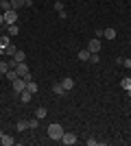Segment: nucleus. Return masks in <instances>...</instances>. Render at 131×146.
I'll use <instances>...</instances> for the list:
<instances>
[{"label": "nucleus", "mask_w": 131, "mask_h": 146, "mask_svg": "<svg viewBox=\"0 0 131 146\" xmlns=\"http://www.w3.org/2000/svg\"><path fill=\"white\" fill-rule=\"evenodd\" d=\"M120 87H122V90H131V79H129V76H125V79H122V81H120Z\"/></svg>", "instance_id": "6ab92c4d"}, {"label": "nucleus", "mask_w": 131, "mask_h": 146, "mask_svg": "<svg viewBox=\"0 0 131 146\" xmlns=\"http://www.w3.org/2000/svg\"><path fill=\"white\" fill-rule=\"evenodd\" d=\"M9 2H11V7L15 9V11H18L20 7H26V0H9Z\"/></svg>", "instance_id": "dca6fc26"}, {"label": "nucleus", "mask_w": 131, "mask_h": 146, "mask_svg": "<svg viewBox=\"0 0 131 146\" xmlns=\"http://www.w3.org/2000/svg\"><path fill=\"white\" fill-rule=\"evenodd\" d=\"M9 68H11V66H9L7 61H0V74H7V72H9Z\"/></svg>", "instance_id": "5701e85b"}, {"label": "nucleus", "mask_w": 131, "mask_h": 146, "mask_svg": "<svg viewBox=\"0 0 131 146\" xmlns=\"http://www.w3.org/2000/svg\"><path fill=\"white\" fill-rule=\"evenodd\" d=\"M24 90H26V81L22 79V76L13 81V92H15V94H22V92H24Z\"/></svg>", "instance_id": "20e7f679"}, {"label": "nucleus", "mask_w": 131, "mask_h": 146, "mask_svg": "<svg viewBox=\"0 0 131 146\" xmlns=\"http://www.w3.org/2000/svg\"><path fill=\"white\" fill-rule=\"evenodd\" d=\"M61 144H66V146H72V144H76V142H79V137H76L74 133H66V131H63V137L61 140Z\"/></svg>", "instance_id": "7ed1b4c3"}, {"label": "nucleus", "mask_w": 131, "mask_h": 146, "mask_svg": "<svg viewBox=\"0 0 131 146\" xmlns=\"http://www.w3.org/2000/svg\"><path fill=\"white\" fill-rule=\"evenodd\" d=\"M31 98H33V94L29 90H24L22 94H20V100H22V103H31Z\"/></svg>", "instance_id": "ddd939ff"}, {"label": "nucleus", "mask_w": 131, "mask_h": 146, "mask_svg": "<svg viewBox=\"0 0 131 146\" xmlns=\"http://www.w3.org/2000/svg\"><path fill=\"white\" fill-rule=\"evenodd\" d=\"M26 90L31 92V94H37L39 87H37V83H35V81H29V83H26Z\"/></svg>", "instance_id": "2eb2a0df"}, {"label": "nucleus", "mask_w": 131, "mask_h": 146, "mask_svg": "<svg viewBox=\"0 0 131 146\" xmlns=\"http://www.w3.org/2000/svg\"><path fill=\"white\" fill-rule=\"evenodd\" d=\"M0 142H2L5 146H13V142H15V140H13L11 135H7V133H2V131H0Z\"/></svg>", "instance_id": "0eeeda50"}, {"label": "nucleus", "mask_w": 131, "mask_h": 146, "mask_svg": "<svg viewBox=\"0 0 131 146\" xmlns=\"http://www.w3.org/2000/svg\"><path fill=\"white\" fill-rule=\"evenodd\" d=\"M46 116H48V111H46V107H37V109H35V118H37V120H44Z\"/></svg>", "instance_id": "9d476101"}, {"label": "nucleus", "mask_w": 131, "mask_h": 146, "mask_svg": "<svg viewBox=\"0 0 131 146\" xmlns=\"http://www.w3.org/2000/svg\"><path fill=\"white\" fill-rule=\"evenodd\" d=\"M98 61H100L98 52H92V55H90V63H98Z\"/></svg>", "instance_id": "b1692460"}, {"label": "nucleus", "mask_w": 131, "mask_h": 146, "mask_svg": "<svg viewBox=\"0 0 131 146\" xmlns=\"http://www.w3.org/2000/svg\"><path fill=\"white\" fill-rule=\"evenodd\" d=\"M122 66H125V68H131V59H129V57H127V59H122Z\"/></svg>", "instance_id": "cd10ccee"}, {"label": "nucleus", "mask_w": 131, "mask_h": 146, "mask_svg": "<svg viewBox=\"0 0 131 146\" xmlns=\"http://www.w3.org/2000/svg\"><path fill=\"white\" fill-rule=\"evenodd\" d=\"M90 55H92V52H90V50H81V52H76V57H79V61H90Z\"/></svg>", "instance_id": "f8f14e48"}, {"label": "nucleus", "mask_w": 131, "mask_h": 146, "mask_svg": "<svg viewBox=\"0 0 131 146\" xmlns=\"http://www.w3.org/2000/svg\"><path fill=\"white\" fill-rule=\"evenodd\" d=\"M5 76H7L9 81H11V83H13L15 79H20V74H18V70H15V68H9V72H7Z\"/></svg>", "instance_id": "1a4fd4ad"}, {"label": "nucleus", "mask_w": 131, "mask_h": 146, "mask_svg": "<svg viewBox=\"0 0 131 146\" xmlns=\"http://www.w3.org/2000/svg\"><path fill=\"white\" fill-rule=\"evenodd\" d=\"M0 13H2V9H0Z\"/></svg>", "instance_id": "c756f323"}, {"label": "nucleus", "mask_w": 131, "mask_h": 146, "mask_svg": "<svg viewBox=\"0 0 131 146\" xmlns=\"http://www.w3.org/2000/svg\"><path fill=\"white\" fill-rule=\"evenodd\" d=\"M53 92H55L57 96H63V94H66V90H63L61 83H55V85H53Z\"/></svg>", "instance_id": "4468645a"}, {"label": "nucleus", "mask_w": 131, "mask_h": 146, "mask_svg": "<svg viewBox=\"0 0 131 146\" xmlns=\"http://www.w3.org/2000/svg\"><path fill=\"white\" fill-rule=\"evenodd\" d=\"M13 61H15V63H22V61H26V55L22 52V50H15V55H13Z\"/></svg>", "instance_id": "9b49d317"}, {"label": "nucleus", "mask_w": 131, "mask_h": 146, "mask_svg": "<svg viewBox=\"0 0 131 146\" xmlns=\"http://www.w3.org/2000/svg\"><path fill=\"white\" fill-rule=\"evenodd\" d=\"M55 11H57V13H59V11H66V9H63V2H61V0H57V2H55Z\"/></svg>", "instance_id": "a878e982"}, {"label": "nucleus", "mask_w": 131, "mask_h": 146, "mask_svg": "<svg viewBox=\"0 0 131 146\" xmlns=\"http://www.w3.org/2000/svg\"><path fill=\"white\" fill-rule=\"evenodd\" d=\"M18 24H7V33H9V35H18Z\"/></svg>", "instance_id": "412c9836"}, {"label": "nucleus", "mask_w": 131, "mask_h": 146, "mask_svg": "<svg viewBox=\"0 0 131 146\" xmlns=\"http://www.w3.org/2000/svg\"><path fill=\"white\" fill-rule=\"evenodd\" d=\"M103 37H105V39H114V37H116V31L114 29H105L103 31Z\"/></svg>", "instance_id": "a211bd4d"}, {"label": "nucleus", "mask_w": 131, "mask_h": 146, "mask_svg": "<svg viewBox=\"0 0 131 146\" xmlns=\"http://www.w3.org/2000/svg\"><path fill=\"white\" fill-rule=\"evenodd\" d=\"M46 135H48V140H57V142H59L63 137V127L59 124V122H53V124H48Z\"/></svg>", "instance_id": "f257e3e1"}, {"label": "nucleus", "mask_w": 131, "mask_h": 146, "mask_svg": "<svg viewBox=\"0 0 131 146\" xmlns=\"http://www.w3.org/2000/svg\"><path fill=\"white\" fill-rule=\"evenodd\" d=\"M61 85H63V90H66V92H70L72 87H74V79H72V76H66V79L61 81Z\"/></svg>", "instance_id": "423d86ee"}, {"label": "nucleus", "mask_w": 131, "mask_h": 146, "mask_svg": "<svg viewBox=\"0 0 131 146\" xmlns=\"http://www.w3.org/2000/svg\"><path fill=\"white\" fill-rule=\"evenodd\" d=\"M87 144H90V146H98V140H96V137H90V140H87Z\"/></svg>", "instance_id": "bb28decb"}, {"label": "nucleus", "mask_w": 131, "mask_h": 146, "mask_svg": "<svg viewBox=\"0 0 131 146\" xmlns=\"http://www.w3.org/2000/svg\"><path fill=\"white\" fill-rule=\"evenodd\" d=\"M127 96H129V98H131V90H127Z\"/></svg>", "instance_id": "c85d7f7f"}, {"label": "nucleus", "mask_w": 131, "mask_h": 146, "mask_svg": "<svg viewBox=\"0 0 131 146\" xmlns=\"http://www.w3.org/2000/svg\"><path fill=\"white\" fill-rule=\"evenodd\" d=\"M9 44H11V37L9 35H0V55H2V50H5Z\"/></svg>", "instance_id": "6e6552de"}, {"label": "nucleus", "mask_w": 131, "mask_h": 146, "mask_svg": "<svg viewBox=\"0 0 131 146\" xmlns=\"http://www.w3.org/2000/svg\"><path fill=\"white\" fill-rule=\"evenodd\" d=\"M15 50H18V48H15V46H13V44H9V46H7V48L5 50H2V55H15Z\"/></svg>", "instance_id": "aec40b11"}, {"label": "nucleus", "mask_w": 131, "mask_h": 146, "mask_svg": "<svg viewBox=\"0 0 131 146\" xmlns=\"http://www.w3.org/2000/svg\"><path fill=\"white\" fill-rule=\"evenodd\" d=\"M0 9H2V11H9V9H13V7H11L9 0H0Z\"/></svg>", "instance_id": "4be33fe9"}, {"label": "nucleus", "mask_w": 131, "mask_h": 146, "mask_svg": "<svg viewBox=\"0 0 131 146\" xmlns=\"http://www.w3.org/2000/svg\"><path fill=\"white\" fill-rule=\"evenodd\" d=\"M39 127V120H37V118H35V120H29V129H31V131H33V129H37Z\"/></svg>", "instance_id": "393cba45"}, {"label": "nucleus", "mask_w": 131, "mask_h": 146, "mask_svg": "<svg viewBox=\"0 0 131 146\" xmlns=\"http://www.w3.org/2000/svg\"><path fill=\"white\" fill-rule=\"evenodd\" d=\"M15 129H18L20 133H22V131H26V129H29V120H20L18 124H15Z\"/></svg>", "instance_id": "f3484780"}, {"label": "nucleus", "mask_w": 131, "mask_h": 146, "mask_svg": "<svg viewBox=\"0 0 131 146\" xmlns=\"http://www.w3.org/2000/svg\"><path fill=\"white\" fill-rule=\"evenodd\" d=\"M87 50H90V52H100V39H98V37L90 39V44H87Z\"/></svg>", "instance_id": "39448f33"}, {"label": "nucleus", "mask_w": 131, "mask_h": 146, "mask_svg": "<svg viewBox=\"0 0 131 146\" xmlns=\"http://www.w3.org/2000/svg\"><path fill=\"white\" fill-rule=\"evenodd\" d=\"M2 15H5V22H7V24H15V22H18V11H15V9L2 11Z\"/></svg>", "instance_id": "f03ea898"}]
</instances>
